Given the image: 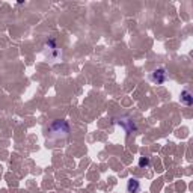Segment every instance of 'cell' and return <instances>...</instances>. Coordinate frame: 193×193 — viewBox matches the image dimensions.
<instances>
[{
  "label": "cell",
  "instance_id": "3",
  "mask_svg": "<svg viewBox=\"0 0 193 193\" xmlns=\"http://www.w3.org/2000/svg\"><path fill=\"white\" fill-rule=\"evenodd\" d=\"M181 100H183V103H184V104H187V106H190V104H192L190 94H189L187 91H184V92H183V97H181Z\"/></svg>",
  "mask_w": 193,
  "mask_h": 193
},
{
  "label": "cell",
  "instance_id": "1",
  "mask_svg": "<svg viewBox=\"0 0 193 193\" xmlns=\"http://www.w3.org/2000/svg\"><path fill=\"white\" fill-rule=\"evenodd\" d=\"M166 71L162 68V70H155L154 72H153V80L154 82H157V83H163L165 80H166Z\"/></svg>",
  "mask_w": 193,
  "mask_h": 193
},
{
  "label": "cell",
  "instance_id": "2",
  "mask_svg": "<svg viewBox=\"0 0 193 193\" xmlns=\"http://www.w3.org/2000/svg\"><path fill=\"white\" fill-rule=\"evenodd\" d=\"M139 189H140V184H139V181H137L136 178H133V180L128 181V184H127V190H128V193H136Z\"/></svg>",
  "mask_w": 193,
  "mask_h": 193
},
{
  "label": "cell",
  "instance_id": "4",
  "mask_svg": "<svg viewBox=\"0 0 193 193\" xmlns=\"http://www.w3.org/2000/svg\"><path fill=\"white\" fill-rule=\"evenodd\" d=\"M148 163H149L148 158H140V162H139V165H140V166H146Z\"/></svg>",
  "mask_w": 193,
  "mask_h": 193
}]
</instances>
